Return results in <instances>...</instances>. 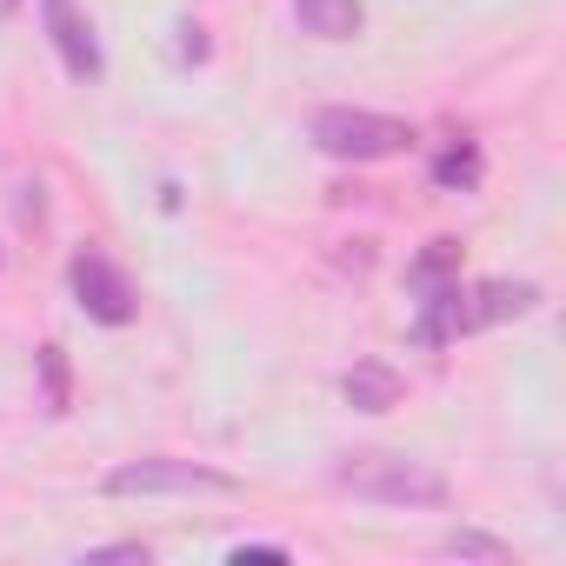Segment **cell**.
<instances>
[{
  "instance_id": "9c48e42d",
  "label": "cell",
  "mask_w": 566,
  "mask_h": 566,
  "mask_svg": "<svg viewBox=\"0 0 566 566\" xmlns=\"http://www.w3.org/2000/svg\"><path fill=\"white\" fill-rule=\"evenodd\" d=\"M447 280H460V240H427V253L407 266V287L427 294V287H447Z\"/></svg>"
},
{
  "instance_id": "4fadbf2b",
  "label": "cell",
  "mask_w": 566,
  "mask_h": 566,
  "mask_svg": "<svg viewBox=\"0 0 566 566\" xmlns=\"http://www.w3.org/2000/svg\"><path fill=\"white\" fill-rule=\"evenodd\" d=\"M87 559H140V566H147V546H140V539H114V546H94Z\"/></svg>"
},
{
  "instance_id": "277c9868",
  "label": "cell",
  "mask_w": 566,
  "mask_h": 566,
  "mask_svg": "<svg viewBox=\"0 0 566 566\" xmlns=\"http://www.w3.org/2000/svg\"><path fill=\"white\" fill-rule=\"evenodd\" d=\"M67 287H74L81 314H87V321H101V327H127V321L140 314L134 280H127L107 253H94V247H81V253L67 260Z\"/></svg>"
},
{
  "instance_id": "30bf717a",
  "label": "cell",
  "mask_w": 566,
  "mask_h": 566,
  "mask_svg": "<svg viewBox=\"0 0 566 566\" xmlns=\"http://www.w3.org/2000/svg\"><path fill=\"white\" fill-rule=\"evenodd\" d=\"M433 187H447V193H473V187H480V147H473V140H453V147L433 160Z\"/></svg>"
},
{
  "instance_id": "8fae6325",
  "label": "cell",
  "mask_w": 566,
  "mask_h": 566,
  "mask_svg": "<svg viewBox=\"0 0 566 566\" xmlns=\"http://www.w3.org/2000/svg\"><path fill=\"white\" fill-rule=\"evenodd\" d=\"M41 374H48V407L67 413V360H61V347H41Z\"/></svg>"
},
{
  "instance_id": "5b68a950",
  "label": "cell",
  "mask_w": 566,
  "mask_h": 566,
  "mask_svg": "<svg viewBox=\"0 0 566 566\" xmlns=\"http://www.w3.org/2000/svg\"><path fill=\"white\" fill-rule=\"evenodd\" d=\"M41 28H48L61 67L74 81H101V41H94V21L74 8V0H41Z\"/></svg>"
},
{
  "instance_id": "7a4b0ae2",
  "label": "cell",
  "mask_w": 566,
  "mask_h": 566,
  "mask_svg": "<svg viewBox=\"0 0 566 566\" xmlns=\"http://www.w3.org/2000/svg\"><path fill=\"white\" fill-rule=\"evenodd\" d=\"M307 140H314L327 160H354V167H367V160H394V154H407V147H413V127L394 120V114H374V107H321V114L307 120Z\"/></svg>"
},
{
  "instance_id": "7c38bea8",
  "label": "cell",
  "mask_w": 566,
  "mask_h": 566,
  "mask_svg": "<svg viewBox=\"0 0 566 566\" xmlns=\"http://www.w3.org/2000/svg\"><path fill=\"white\" fill-rule=\"evenodd\" d=\"M447 553H460V559H506V546H500V539H486V533H453V539H447Z\"/></svg>"
},
{
  "instance_id": "5bb4252c",
  "label": "cell",
  "mask_w": 566,
  "mask_h": 566,
  "mask_svg": "<svg viewBox=\"0 0 566 566\" xmlns=\"http://www.w3.org/2000/svg\"><path fill=\"white\" fill-rule=\"evenodd\" d=\"M227 559H233V566H247V559H287V546H233Z\"/></svg>"
},
{
  "instance_id": "9a60e30c",
  "label": "cell",
  "mask_w": 566,
  "mask_h": 566,
  "mask_svg": "<svg viewBox=\"0 0 566 566\" xmlns=\"http://www.w3.org/2000/svg\"><path fill=\"white\" fill-rule=\"evenodd\" d=\"M180 34H187V41H180V61H200V54H207V41H200V28H180Z\"/></svg>"
},
{
  "instance_id": "3957f363",
  "label": "cell",
  "mask_w": 566,
  "mask_h": 566,
  "mask_svg": "<svg viewBox=\"0 0 566 566\" xmlns=\"http://www.w3.org/2000/svg\"><path fill=\"white\" fill-rule=\"evenodd\" d=\"M114 500H160V493H240V480L227 467H207V460H167V453H147V460H120L107 480H101Z\"/></svg>"
},
{
  "instance_id": "ba28073f",
  "label": "cell",
  "mask_w": 566,
  "mask_h": 566,
  "mask_svg": "<svg viewBox=\"0 0 566 566\" xmlns=\"http://www.w3.org/2000/svg\"><path fill=\"white\" fill-rule=\"evenodd\" d=\"M294 21L314 41H360L367 8H360V0H294Z\"/></svg>"
},
{
  "instance_id": "6da1fadb",
  "label": "cell",
  "mask_w": 566,
  "mask_h": 566,
  "mask_svg": "<svg viewBox=\"0 0 566 566\" xmlns=\"http://www.w3.org/2000/svg\"><path fill=\"white\" fill-rule=\"evenodd\" d=\"M334 486L367 500V506H447L453 500L447 473H433L427 460H407V453H380V447L374 453H347L334 467Z\"/></svg>"
},
{
  "instance_id": "52a82bcc",
  "label": "cell",
  "mask_w": 566,
  "mask_h": 566,
  "mask_svg": "<svg viewBox=\"0 0 566 566\" xmlns=\"http://www.w3.org/2000/svg\"><path fill=\"white\" fill-rule=\"evenodd\" d=\"M340 394H347V407H360V413H387V407H400L407 380H400L387 360H354V367L340 374Z\"/></svg>"
},
{
  "instance_id": "2e32d148",
  "label": "cell",
  "mask_w": 566,
  "mask_h": 566,
  "mask_svg": "<svg viewBox=\"0 0 566 566\" xmlns=\"http://www.w3.org/2000/svg\"><path fill=\"white\" fill-rule=\"evenodd\" d=\"M21 14V0H0V21H14Z\"/></svg>"
},
{
  "instance_id": "8992f818",
  "label": "cell",
  "mask_w": 566,
  "mask_h": 566,
  "mask_svg": "<svg viewBox=\"0 0 566 566\" xmlns=\"http://www.w3.org/2000/svg\"><path fill=\"white\" fill-rule=\"evenodd\" d=\"M539 307V287L533 280H480V287H467V334L473 327H500V321H520Z\"/></svg>"
}]
</instances>
